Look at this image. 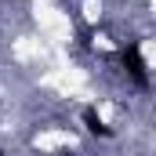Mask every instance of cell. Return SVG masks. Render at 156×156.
<instances>
[{
  "label": "cell",
  "mask_w": 156,
  "mask_h": 156,
  "mask_svg": "<svg viewBox=\"0 0 156 156\" xmlns=\"http://www.w3.org/2000/svg\"><path fill=\"white\" fill-rule=\"evenodd\" d=\"M120 66H123L131 76L138 80L142 87L149 83V73H145V58H142V47H138V44H127V47L120 51Z\"/></svg>",
  "instance_id": "1"
},
{
  "label": "cell",
  "mask_w": 156,
  "mask_h": 156,
  "mask_svg": "<svg viewBox=\"0 0 156 156\" xmlns=\"http://www.w3.org/2000/svg\"><path fill=\"white\" fill-rule=\"evenodd\" d=\"M83 123H87V131H91V134H102V138H109V134H113V131L102 123V116H98L94 109H83Z\"/></svg>",
  "instance_id": "2"
}]
</instances>
